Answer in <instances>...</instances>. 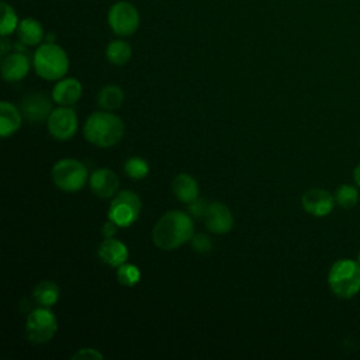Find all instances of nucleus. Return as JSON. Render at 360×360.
Masks as SVG:
<instances>
[{"mask_svg": "<svg viewBox=\"0 0 360 360\" xmlns=\"http://www.w3.org/2000/svg\"><path fill=\"white\" fill-rule=\"evenodd\" d=\"M330 291L339 298H352L360 291V266L352 259L336 260L328 273Z\"/></svg>", "mask_w": 360, "mask_h": 360, "instance_id": "obj_4", "label": "nucleus"}, {"mask_svg": "<svg viewBox=\"0 0 360 360\" xmlns=\"http://www.w3.org/2000/svg\"><path fill=\"white\" fill-rule=\"evenodd\" d=\"M17 35L20 42H22L27 46H34L42 42L45 37V31L42 24L38 20L32 17H27L20 21L17 27Z\"/></svg>", "mask_w": 360, "mask_h": 360, "instance_id": "obj_17", "label": "nucleus"}, {"mask_svg": "<svg viewBox=\"0 0 360 360\" xmlns=\"http://www.w3.org/2000/svg\"><path fill=\"white\" fill-rule=\"evenodd\" d=\"M357 263H359V266H360V252H359V256H357Z\"/></svg>", "mask_w": 360, "mask_h": 360, "instance_id": "obj_33", "label": "nucleus"}, {"mask_svg": "<svg viewBox=\"0 0 360 360\" xmlns=\"http://www.w3.org/2000/svg\"><path fill=\"white\" fill-rule=\"evenodd\" d=\"M172 190L176 198L181 202H191L198 197V184L195 179L187 173H180L173 179Z\"/></svg>", "mask_w": 360, "mask_h": 360, "instance_id": "obj_19", "label": "nucleus"}, {"mask_svg": "<svg viewBox=\"0 0 360 360\" xmlns=\"http://www.w3.org/2000/svg\"><path fill=\"white\" fill-rule=\"evenodd\" d=\"M117 228L118 225L114 224L111 219H108V222H105L101 228V233L105 236V238H112V235L117 232Z\"/></svg>", "mask_w": 360, "mask_h": 360, "instance_id": "obj_30", "label": "nucleus"}, {"mask_svg": "<svg viewBox=\"0 0 360 360\" xmlns=\"http://www.w3.org/2000/svg\"><path fill=\"white\" fill-rule=\"evenodd\" d=\"M124 132V122L112 112L96 111L87 117L83 125L84 138L98 148L114 146L122 139Z\"/></svg>", "mask_w": 360, "mask_h": 360, "instance_id": "obj_2", "label": "nucleus"}, {"mask_svg": "<svg viewBox=\"0 0 360 360\" xmlns=\"http://www.w3.org/2000/svg\"><path fill=\"white\" fill-rule=\"evenodd\" d=\"M103 357L104 356L98 350L91 349V347H84V349L77 350L72 356V360H101Z\"/></svg>", "mask_w": 360, "mask_h": 360, "instance_id": "obj_28", "label": "nucleus"}, {"mask_svg": "<svg viewBox=\"0 0 360 360\" xmlns=\"http://www.w3.org/2000/svg\"><path fill=\"white\" fill-rule=\"evenodd\" d=\"M30 70V60L24 52L7 53L1 59V76L6 82H20Z\"/></svg>", "mask_w": 360, "mask_h": 360, "instance_id": "obj_14", "label": "nucleus"}, {"mask_svg": "<svg viewBox=\"0 0 360 360\" xmlns=\"http://www.w3.org/2000/svg\"><path fill=\"white\" fill-rule=\"evenodd\" d=\"M21 114L31 122H41L48 120L52 112L51 101L41 93H31L21 100Z\"/></svg>", "mask_w": 360, "mask_h": 360, "instance_id": "obj_12", "label": "nucleus"}, {"mask_svg": "<svg viewBox=\"0 0 360 360\" xmlns=\"http://www.w3.org/2000/svg\"><path fill=\"white\" fill-rule=\"evenodd\" d=\"M194 235V225L191 215L172 210L162 215L156 222L152 239L153 243L162 250H174L188 242Z\"/></svg>", "mask_w": 360, "mask_h": 360, "instance_id": "obj_1", "label": "nucleus"}, {"mask_svg": "<svg viewBox=\"0 0 360 360\" xmlns=\"http://www.w3.org/2000/svg\"><path fill=\"white\" fill-rule=\"evenodd\" d=\"M89 183H90L91 191L100 198H110L115 195L120 187L118 176L107 167L94 170L90 174Z\"/></svg>", "mask_w": 360, "mask_h": 360, "instance_id": "obj_13", "label": "nucleus"}, {"mask_svg": "<svg viewBox=\"0 0 360 360\" xmlns=\"http://www.w3.org/2000/svg\"><path fill=\"white\" fill-rule=\"evenodd\" d=\"M353 177H354V181L357 186H360V163L356 166L354 172H353Z\"/></svg>", "mask_w": 360, "mask_h": 360, "instance_id": "obj_32", "label": "nucleus"}, {"mask_svg": "<svg viewBox=\"0 0 360 360\" xmlns=\"http://www.w3.org/2000/svg\"><path fill=\"white\" fill-rule=\"evenodd\" d=\"M207 202L205 200H201V198H195L194 201L188 202V212L191 217L194 218H204V214H205V210H207Z\"/></svg>", "mask_w": 360, "mask_h": 360, "instance_id": "obj_29", "label": "nucleus"}, {"mask_svg": "<svg viewBox=\"0 0 360 360\" xmlns=\"http://www.w3.org/2000/svg\"><path fill=\"white\" fill-rule=\"evenodd\" d=\"M55 186L66 193H75L83 188L89 180L86 166L76 159H62L56 162L51 172Z\"/></svg>", "mask_w": 360, "mask_h": 360, "instance_id": "obj_5", "label": "nucleus"}, {"mask_svg": "<svg viewBox=\"0 0 360 360\" xmlns=\"http://www.w3.org/2000/svg\"><path fill=\"white\" fill-rule=\"evenodd\" d=\"M142 202L138 194L131 190H124L115 194L108 208V219L118 226H129L139 217Z\"/></svg>", "mask_w": 360, "mask_h": 360, "instance_id": "obj_7", "label": "nucleus"}, {"mask_svg": "<svg viewBox=\"0 0 360 360\" xmlns=\"http://www.w3.org/2000/svg\"><path fill=\"white\" fill-rule=\"evenodd\" d=\"M117 280L121 285L125 287H134L135 284L139 283L141 280V271L136 266L129 264V263H122L118 266L117 270Z\"/></svg>", "mask_w": 360, "mask_h": 360, "instance_id": "obj_25", "label": "nucleus"}, {"mask_svg": "<svg viewBox=\"0 0 360 360\" xmlns=\"http://www.w3.org/2000/svg\"><path fill=\"white\" fill-rule=\"evenodd\" d=\"M83 87L75 77L59 79L52 90V100L59 105H72L82 96Z\"/></svg>", "mask_w": 360, "mask_h": 360, "instance_id": "obj_15", "label": "nucleus"}, {"mask_svg": "<svg viewBox=\"0 0 360 360\" xmlns=\"http://www.w3.org/2000/svg\"><path fill=\"white\" fill-rule=\"evenodd\" d=\"M98 257L101 262L111 267H118L122 263L127 262L128 259V249L125 243H122L118 239L114 238H105L100 245H98Z\"/></svg>", "mask_w": 360, "mask_h": 360, "instance_id": "obj_16", "label": "nucleus"}, {"mask_svg": "<svg viewBox=\"0 0 360 360\" xmlns=\"http://www.w3.org/2000/svg\"><path fill=\"white\" fill-rule=\"evenodd\" d=\"M124 170L128 177L134 180H141L149 173V165L146 160H143L139 156H132L125 160Z\"/></svg>", "mask_w": 360, "mask_h": 360, "instance_id": "obj_24", "label": "nucleus"}, {"mask_svg": "<svg viewBox=\"0 0 360 360\" xmlns=\"http://www.w3.org/2000/svg\"><path fill=\"white\" fill-rule=\"evenodd\" d=\"M8 48H11V45L8 44V41L6 39V37H3V39H1V55H3V56L7 53Z\"/></svg>", "mask_w": 360, "mask_h": 360, "instance_id": "obj_31", "label": "nucleus"}, {"mask_svg": "<svg viewBox=\"0 0 360 360\" xmlns=\"http://www.w3.org/2000/svg\"><path fill=\"white\" fill-rule=\"evenodd\" d=\"M21 110L8 101L0 103V135L10 136L21 127Z\"/></svg>", "mask_w": 360, "mask_h": 360, "instance_id": "obj_18", "label": "nucleus"}, {"mask_svg": "<svg viewBox=\"0 0 360 360\" xmlns=\"http://www.w3.org/2000/svg\"><path fill=\"white\" fill-rule=\"evenodd\" d=\"M0 10H1L0 34H1V37H7V35L13 34L14 31H17V27H18L20 21H18L15 10L10 4H7L6 1H1Z\"/></svg>", "mask_w": 360, "mask_h": 360, "instance_id": "obj_23", "label": "nucleus"}, {"mask_svg": "<svg viewBox=\"0 0 360 360\" xmlns=\"http://www.w3.org/2000/svg\"><path fill=\"white\" fill-rule=\"evenodd\" d=\"M335 201L343 208H352L359 201V193L353 186L342 184L335 191Z\"/></svg>", "mask_w": 360, "mask_h": 360, "instance_id": "obj_26", "label": "nucleus"}, {"mask_svg": "<svg viewBox=\"0 0 360 360\" xmlns=\"http://www.w3.org/2000/svg\"><path fill=\"white\" fill-rule=\"evenodd\" d=\"M34 69L45 80H59L69 69L68 53L55 42H45L34 53Z\"/></svg>", "mask_w": 360, "mask_h": 360, "instance_id": "obj_3", "label": "nucleus"}, {"mask_svg": "<svg viewBox=\"0 0 360 360\" xmlns=\"http://www.w3.org/2000/svg\"><path fill=\"white\" fill-rule=\"evenodd\" d=\"M107 21L114 34L118 37H129L139 27V11L138 8L125 0L114 3L107 14Z\"/></svg>", "mask_w": 360, "mask_h": 360, "instance_id": "obj_8", "label": "nucleus"}, {"mask_svg": "<svg viewBox=\"0 0 360 360\" xmlns=\"http://www.w3.org/2000/svg\"><path fill=\"white\" fill-rule=\"evenodd\" d=\"M190 242H191L193 250H195L198 253H207V252H210L212 249V242H211L210 236L205 235V233L193 235Z\"/></svg>", "mask_w": 360, "mask_h": 360, "instance_id": "obj_27", "label": "nucleus"}, {"mask_svg": "<svg viewBox=\"0 0 360 360\" xmlns=\"http://www.w3.org/2000/svg\"><path fill=\"white\" fill-rule=\"evenodd\" d=\"M46 124L49 134L58 141H68L77 131V117L69 105H60L52 110Z\"/></svg>", "mask_w": 360, "mask_h": 360, "instance_id": "obj_9", "label": "nucleus"}, {"mask_svg": "<svg viewBox=\"0 0 360 360\" xmlns=\"http://www.w3.org/2000/svg\"><path fill=\"white\" fill-rule=\"evenodd\" d=\"M302 208L314 217L328 215L335 205V197L323 188H309L301 197Z\"/></svg>", "mask_w": 360, "mask_h": 360, "instance_id": "obj_10", "label": "nucleus"}, {"mask_svg": "<svg viewBox=\"0 0 360 360\" xmlns=\"http://www.w3.org/2000/svg\"><path fill=\"white\" fill-rule=\"evenodd\" d=\"M58 330V321L46 307L35 308L30 312L25 322V336L32 343L49 342Z\"/></svg>", "mask_w": 360, "mask_h": 360, "instance_id": "obj_6", "label": "nucleus"}, {"mask_svg": "<svg viewBox=\"0 0 360 360\" xmlns=\"http://www.w3.org/2000/svg\"><path fill=\"white\" fill-rule=\"evenodd\" d=\"M204 222L212 233H226L233 226V215L231 210L221 202H210L204 214Z\"/></svg>", "mask_w": 360, "mask_h": 360, "instance_id": "obj_11", "label": "nucleus"}, {"mask_svg": "<svg viewBox=\"0 0 360 360\" xmlns=\"http://www.w3.org/2000/svg\"><path fill=\"white\" fill-rule=\"evenodd\" d=\"M124 101V91L117 84H108L103 87L97 94V104L108 111L117 110Z\"/></svg>", "mask_w": 360, "mask_h": 360, "instance_id": "obj_21", "label": "nucleus"}, {"mask_svg": "<svg viewBox=\"0 0 360 360\" xmlns=\"http://www.w3.org/2000/svg\"><path fill=\"white\" fill-rule=\"evenodd\" d=\"M132 55L131 45L124 39H114L105 48L107 60L115 66L125 65Z\"/></svg>", "mask_w": 360, "mask_h": 360, "instance_id": "obj_22", "label": "nucleus"}, {"mask_svg": "<svg viewBox=\"0 0 360 360\" xmlns=\"http://www.w3.org/2000/svg\"><path fill=\"white\" fill-rule=\"evenodd\" d=\"M32 297L39 307L51 308L59 300V287L51 280L39 281L32 290Z\"/></svg>", "mask_w": 360, "mask_h": 360, "instance_id": "obj_20", "label": "nucleus"}]
</instances>
